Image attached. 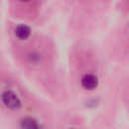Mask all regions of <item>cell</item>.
<instances>
[{"label": "cell", "instance_id": "obj_1", "mask_svg": "<svg viewBox=\"0 0 129 129\" xmlns=\"http://www.w3.org/2000/svg\"><path fill=\"white\" fill-rule=\"evenodd\" d=\"M2 102L4 103V105L12 110H17L21 107V102L19 100V98L17 97V95H15L13 92L11 91H5L2 94Z\"/></svg>", "mask_w": 129, "mask_h": 129}, {"label": "cell", "instance_id": "obj_2", "mask_svg": "<svg viewBox=\"0 0 129 129\" xmlns=\"http://www.w3.org/2000/svg\"><path fill=\"white\" fill-rule=\"evenodd\" d=\"M82 86L86 90H93L98 86V79L91 74H87L82 79Z\"/></svg>", "mask_w": 129, "mask_h": 129}, {"label": "cell", "instance_id": "obj_3", "mask_svg": "<svg viewBox=\"0 0 129 129\" xmlns=\"http://www.w3.org/2000/svg\"><path fill=\"white\" fill-rule=\"evenodd\" d=\"M30 28L26 25H19L15 29V35L20 39H26L30 35Z\"/></svg>", "mask_w": 129, "mask_h": 129}, {"label": "cell", "instance_id": "obj_4", "mask_svg": "<svg viewBox=\"0 0 129 129\" xmlns=\"http://www.w3.org/2000/svg\"><path fill=\"white\" fill-rule=\"evenodd\" d=\"M21 127L23 128H39V124L37 123V121L33 118H24L21 120Z\"/></svg>", "mask_w": 129, "mask_h": 129}, {"label": "cell", "instance_id": "obj_5", "mask_svg": "<svg viewBox=\"0 0 129 129\" xmlns=\"http://www.w3.org/2000/svg\"><path fill=\"white\" fill-rule=\"evenodd\" d=\"M20 1H23V2H27V1H30V0H20Z\"/></svg>", "mask_w": 129, "mask_h": 129}]
</instances>
